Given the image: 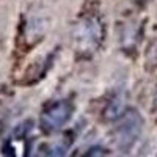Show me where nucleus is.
<instances>
[{
  "instance_id": "5",
  "label": "nucleus",
  "mask_w": 157,
  "mask_h": 157,
  "mask_svg": "<svg viewBox=\"0 0 157 157\" xmlns=\"http://www.w3.org/2000/svg\"><path fill=\"white\" fill-rule=\"evenodd\" d=\"M44 33V24L39 17H32L30 21H27V25H25L24 30V36L29 41V46L35 44L38 39H41Z\"/></svg>"
},
{
  "instance_id": "1",
  "label": "nucleus",
  "mask_w": 157,
  "mask_h": 157,
  "mask_svg": "<svg viewBox=\"0 0 157 157\" xmlns=\"http://www.w3.org/2000/svg\"><path fill=\"white\" fill-rule=\"evenodd\" d=\"M71 36L75 52L85 57H91L99 50L105 38V25L102 17L94 11L83 13L72 25Z\"/></svg>"
},
{
  "instance_id": "4",
  "label": "nucleus",
  "mask_w": 157,
  "mask_h": 157,
  "mask_svg": "<svg viewBox=\"0 0 157 157\" xmlns=\"http://www.w3.org/2000/svg\"><path fill=\"white\" fill-rule=\"evenodd\" d=\"M124 110H126V94L120 91L109 101L104 116H105V120H118L124 113Z\"/></svg>"
},
{
  "instance_id": "2",
  "label": "nucleus",
  "mask_w": 157,
  "mask_h": 157,
  "mask_svg": "<svg viewBox=\"0 0 157 157\" xmlns=\"http://www.w3.org/2000/svg\"><path fill=\"white\" fill-rule=\"evenodd\" d=\"M143 126H145V120L135 109L124 110V113L118 118V124L113 129L115 146L123 152L130 151L138 141L143 132Z\"/></svg>"
},
{
  "instance_id": "8",
  "label": "nucleus",
  "mask_w": 157,
  "mask_h": 157,
  "mask_svg": "<svg viewBox=\"0 0 157 157\" xmlns=\"http://www.w3.org/2000/svg\"><path fill=\"white\" fill-rule=\"evenodd\" d=\"M154 107L157 110V90H155V96H154Z\"/></svg>"
},
{
  "instance_id": "7",
  "label": "nucleus",
  "mask_w": 157,
  "mask_h": 157,
  "mask_svg": "<svg viewBox=\"0 0 157 157\" xmlns=\"http://www.w3.org/2000/svg\"><path fill=\"white\" fill-rule=\"evenodd\" d=\"M90 155H102V154H107L104 149H101V148H93V149H90V152H88Z\"/></svg>"
},
{
  "instance_id": "9",
  "label": "nucleus",
  "mask_w": 157,
  "mask_h": 157,
  "mask_svg": "<svg viewBox=\"0 0 157 157\" xmlns=\"http://www.w3.org/2000/svg\"><path fill=\"white\" fill-rule=\"evenodd\" d=\"M137 2H138V3H140V5H145V3H146V2H149V0H137Z\"/></svg>"
},
{
  "instance_id": "3",
  "label": "nucleus",
  "mask_w": 157,
  "mask_h": 157,
  "mask_svg": "<svg viewBox=\"0 0 157 157\" xmlns=\"http://www.w3.org/2000/svg\"><path fill=\"white\" fill-rule=\"evenodd\" d=\"M72 113H74V105L71 101L60 99V101L52 102L41 113V118H39L41 129L47 134L57 132L58 129H61L71 120Z\"/></svg>"
},
{
  "instance_id": "6",
  "label": "nucleus",
  "mask_w": 157,
  "mask_h": 157,
  "mask_svg": "<svg viewBox=\"0 0 157 157\" xmlns=\"http://www.w3.org/2000/svg\"><path fill=\"white\" fill-rule=\"evenodd\" d=\"M145 68L149 72L157 68V36L151 39L145 50Z\"/></svg>"
},
{
  "instance_id": "10",
  "label": "nucleus",
  "mask_w": 157,
  "mask_h": 157,
  "mask_svg": "<svg viewBox=\"0 0 157 157\" xmlns=\"http://www.w3.org/2000/svg\"><path fill=\"white\" fill-rule=\"evenodd\" d=\"M0 132H2V123H0Z\"/></svg>"
}]
</instances>
